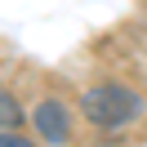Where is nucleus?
<instances>
[{
  "mask_svg": "<svg viewBox=\"0 0 147 147\" xmlns=\"http://www.w3.org/2000/svg\"><path fill=\"white\" fill-rule=\"evenodd\" d=\"M80 111H85V120L98 125V129H125L129 120L143 116V98H138L129 85L107 80V85H94V89L80 94Z\"/></svg>",
  "mask_w": 147,
  "mask_h": 147,
  "instance_id": "f257e3e1",
  "label": "nucleus"
},
{
  "mask_svg": "<svg viewBox=\"0 0 147 147\" xmlns=\"http://www.w3.org/2000/svg\"><path fill=\"white\" fill-rule=\"evenodd\" d=\"M0 147H31V143L18 138V134H5V129H0Z\"/></svg>",
  "mask_w": 147,
  "mask_h": 147,
  "instance_id": "20e7f679",
  "label": "nucleus"
},
{
  "mask_svg": "<svg viewBox=\"0 0 147 147\" xmlns=\"http://www.w3.org/2000/svg\"><path fill=\"white\" fill-rule=\"evenodd\" d=\"M18 120H22V111H18V102H13L9 94H0V125H5V129H13V125H18Z\"/></svg>",
  "mask_w": 147,
  "mask_h": 147,
  "instance_id": "7ed1b4c3",
  "label": "nucleus"
},
{
  "mask_svg": "<svg viewBox=\"0 0 147 147\" xmlns=\"http://www.w3.org/2000/svg\"><path fill=\"white\" fill-rule=\"evenodd\" d=\"M31 125H36V134L45 138V143H67V138H71V111H67V102L45 98L31 111Z\"/></svg>",
  "mask_w": 147,
  "mask_h": 147,
  "instance_id": "f03ea898",
  "label": "nucleus"
}]
</instances>
